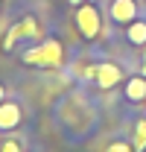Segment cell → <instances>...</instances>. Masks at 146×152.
Masks as SVG:
<instances>
[{"mask_svg":"<svg viewBox=\"0 0 146 152\" xmlns=\"http://www.w3.org/2000/svg\"><path fill=\"white\" fill-rule=\"evenodd\" d=\"M18 38H41V29H38L35 18H23L20 23H15V26L9 29L6 41H3V50H12V47L18 44Z\"/></svg>","mask_w":146,"mask_h":152,"instance_id":"3","label":"cell"},{"mask_svg":"<svg viewBox=\"0 0 146 152\" xmlns=\"http://www.w3.org/2000/svg\"><path fill=\"white\" fill-rule=\"evenodd\" d=\"M0 152H23V146H20V140H3Z\"/></svg>","mask_w":146,"mask_h":152,"instance_id":"11","label":"cell"},{"mask_svg":"<svg viewBox=\"0 0 146 152\" xmlns=\"http://www.w3.org/2000/svg\"><path fill=\"white\" fill-rule=\"evenodd\" d=\"M96 85L99 88H114L120 79H123V70H120V64H114V61H102V64H96Z\"/></svg>","mask_w":146,"mask_h":152,"instance_id":"4","label":"cell"},{"mask_svg":"<svg viewBox=\"0 0 146 152\" xmlns=\"http://www.w3.org/2000/svg\"><path fill=\"white\" fill-rule=\"evenodd\" d=\"M140 76H146V53H143V67H140Z\"/></svg>","mask_w":146,"mask_h":152,"instance_id":"12","label":"cell"},{"mask_svg":"<svg viewBox=\"0 0 146 152\" xmlns=\"http://www.w3.org/2000/svg\"><path fill=\"white\" fill-rule=\"evenodd\" d=\"M134 152H146V117H140L134 123V140H131Z\"/></svg>","mask_w":146,"mask_h":152,"instance_id":"9","label":"cell"},{"mask_svg":"<svg viewBox=\"0 0 146 152\" xmlns=\"http://www.w3.org/2000/svg\"><path fill=\"white\" fill-rule=\"evenodd\" d=\"M20 123V108L15 102H0V129H15Z\"/></svg>","mask_w":146,"mask_h":152,"instance_id":"6","label":"cell"},{"mask_svg":"<svg viewBox=\"0 0 146 152\" xmlns=\"http://www.w3.org/2000/svg\"><path fill=\"white\" fill-rule=\"evenodd\" d=\"M126 38H128V44L143 47V44H146V20L143 18H134L131 23H128V29H126Z\"/></svg>","mask_w":146,"mask_h":152,"instance_id":"7","label":"cell"},{"mask_svg":"<svg viewBox=\"0 0 146 152\" xmlns=\"http://www.w3.org/2000/svg\"><path fill=\"white\" fill-rule=\"evenodd\" d=\"M126 96L131 102H140L146 99V76H131L126 82Z\"/></svg>","mask_w":146,"mask_h":152,"instance_id":"8","label":"cell"},{"mask_svg":"<svg viewBox=\"0 0 146 152\" xmlns=\"http://www.w3.org/2000/svg\"><path fill=\"white\" fill-rule=\"evenodd\" d=\"M76 26H79V32L82 38H93L99 35V29H102V18H99V9L93 6V3H82L79 9H76Z\"/></svg>","mask_w":146,"mask_h":152,"instance_id":"2","label":"cell"},{"mask_svg":"<svg viewBox=\"0 0 146 152\" xmlns=\"http://www.w3.org/2000/svg\"><path fill=\"white\" fill-rule=\"evenodd\" d=\"M3 96H6V88H3V85H0V102H3Z\"/></svg>","mask_w":146,"mask_h":152,"instance_id":"13","label":"cell"},{"mask_svg":"<svg viewBox=\"0 0 146 152\" xmlns=\"http://www.w3.org/2000/svg\"><path fill=\"white\" fill-rule=\"evenodd\" d=\"M105 152H134V146H131L128 140H114V143H108Z\"/></svg>","mask_w":146,"mask_h":152,"instance_id":"10","label":"cell"},{"mask_svg":"<svg viewBox=\"0 0 146 152\" xmlns=\"http://www.w3.org/2000/svg\"><path fill=\"white\" fill-rule=\"evenodd\" d=\"M61 58H64V50H61V44H58L55 38L41 41L35 50H26V53H23V61H26V64H41V67H58Z\"/></svg>","mask_w":146,"mask_h":152,"instance_id":"1","label":"cell"},{"mask_svg":"<svg viewBox=\"0 0 146 152\" xmlns=\"http://www.w3.org/2000/svg\"><path fill=\"white\" fill-rule=\"evenodd\" d=\"M111 18L117 23H131L137 18V0H111Z\"/></svg>","mask_w":146,"mask_h":152,"instance_id":"5","label":"cell"}]
</instances>
